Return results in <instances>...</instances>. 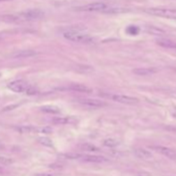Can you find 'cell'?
I'll return each mask as SVG.
<instances>
[{
	"label": "cell",
	"mask_w": 176,
	"mask_h": 176,
	"mask_svg": "<svg viewBox=\"0 0 176 176\" xmlns=\"http://www.w3.org/2000/svg\"><path fill=\"white\" fill-rule=\"evenodd\" d=\"M111 98L114 102L120 103V104L125 105H135L139 103V100L136 97L129 96V95H123V94H113L111 95Z\"/></svg>",
	"instance_id": "obj_8"
},
{
	"label": "cell",
	"mask_w": 176,
	"mask_h": 176,
	"mask_svg": "<svg viewBox=\"0 0 176 176\" xmlns=\"http://www.w3.org/2000/svg\"><path fill=\"white\" fill-rule=\"evenodd\" d=\"M119 142L117 141L116 139H113V138H109V139H106L104 141V146L106 147H116V146L118 145Z\"/></svg>",
	"instance_id": "obj_20"
},
{
	"label": "cell",
	"mask_w": 176,
	"mask_h": 176,
	"mask_svg": "<svg viewBox=\"0 0 176 176\" xmlns=\"http://www.w3.org/2000/svg\"><path fill=\"white\" fill-rule=\"evenodd\" d=\"M52 121L55 124H71L77 122V119L74 117H56Z\"/></svg>",
	"instance_id": "obj_13"
},
{
	"label": "cell",
	"mask_w": 176,
	"mask_h": 176,
	"mask_svg": "<svg viewBox=\"0 0 176 176\" xmlns=\"http://www.w3.org/2000/svg\"><path fill=\"white\" fill-rule=\"evenodd\" d=\"M37 141L40 142L42 145L47 146V147H53V142L51 141V139H49L47 137H41L37 139Z\"/></svg>",
	"instance_id": "obj_19"
},
{
	"label": "cell",
	"mask_w": 176,
	"mask_h": 176,
	"mask_svg": "<svg viewBox=\"0 0 176 176\" xmlns=\"http://www.w3.org/2000/svg\"><path fill=\"white\" fill-rule=\"evenodd\" d=\"M146 31L148 33H150V34L152 35H164L166 34V32H165L164 30H162V29H160V28L158 27H154V26H148V27L146 28Z\"/></svg>",
	"instance_id": "obj_17"
},
{
	"label": "cell",
	"mask_w": 176,
	"mask_h": 176,
	"mask_svg": "<svg viewBox=\"0 0 176 176\" xmlns=\"http://www.w3.org/2000/svg\"><path fill=\"white\" fill-rule=\"evenodd\" d=\"M81 149L85 151H89V152H96V151L100 150L98 147H96L95 145H92V144H83L81 145Z\"/></svg>",
	"instance_id": "obj_18"
},
{
	"label": "cell",
	"mask_w": 176,
	"mask_h": 176,
	"mask_svg": "<svg viewBox=\"0 0 176 176\" xmlns=\"http://www.w3.org/2000/svg\"><path fill=\"white\" fill-rule=\"evenodd\" d=\"M107 8V5L104 2H93L89 4L82 5V6L76 7V10H81V12H103Z\"/></svg>",
	"instance_id": "obj_5"
},
{
	"label": "cell",
	"mask_w": 176,
	"mask_h": 176,
	"mask_svg": "<svg viewBox=\"0 0 176 176\" xmlns=\"http://www.w3.org/2000/svg\"><path fill=\"white\" fill-rule=\"evenodd\" d=\"M1 172H2V169H1V168H0V173H1Z\"/></svg>",
	"instance_id": "obj_25"
},
{
	"label": "cell",
	"mask_w": 176,
	"mask_h": 176,
	"mask_svg": "<svg viewBox=\"0 0 176 176\" xmlns=\"http://www.w3.org/2000/svg\"><path fill=\"white\" fill-rule=\"evenodd\" d=\"M0 163H1V164H4V165H9L13 163V160L7 159V158H0Z\"/></svg>",
	"instance_id": "obj_23"
},
{
	"label": "cell",
	"mask_w": 176,
	"mask_h": 176,
	"mask_svg": "<svg viewBox=\"0 0 176 176\" xmlns=\"http://www.w3.org/2000/svg\"><path fill=\"white\" fill-rule=\"evenodd\" d=\"M134 153L136 156H138L139 159H142V160H150V159H152V154H151L150 151L146 150L144 148H135Z\"/></svg>",
	"instance_id": "obj_12"
},
{
	"label": "cell",
	"mask_w": 176,
	"mask_h": 176,
	"mask_svg": "<svg viewBox=\"0 0 176 176\" xmlns=\"http://www.w3.org/2000/svg\"><path fill=\"white\" fill-rule=\"evenodd\" d=\"M155 43H156V45H158V46L163 47V48L173 49V50H176V42H173V41H170V40H158Z\"/></svg>",
	"instance_id": "obj_14"
},
{
	"label": "cell",
	"mask_w": 176,
	"mask_h": 176,
	"mask_svg": "<svg viewBox=\"0 0 176 176\" xmlns=\"http://www.w3.org/2000/svg\"><path fill=\"white\" fill-rule=\"evenodd\" d=\"M145 13L152 16L163 17L168 19H176V9L164 8V7H151L145 9Z\"/></svg>",
	"instance_id": "obj_2"
},
{
	"label": "cell",
	"mask_w": 176,
	"mask_h": 176,
	"mask_svg": "<svg viewBox=\"0 0 176 176\" xmlns=\"http://www.w3.org/2000/svg\"><path fill=\"white\" fill-rule=\"evenodd\" d=\"M78 103H80V104L85 107H88V108H92V109L103 108V107L107 106V104L104 101L96 100V98H80L78 101Z\"/></svg>",
	"instance_id": "obj_6"
},
{
	"label": "cell",
	"mask_w": 176,
	"mask_h": 176,
	"mask_svg": "<svg viewBox=\"0 0 176 176\" xmlns=\"http://www.w3.org/2000/svg\"><path fill=\"white\" fill-rule=\"evenodd\" d=\"M0 1H4V0H0Z\"/></svg>",
	"instance_id": "obj_26"
},
{
	"label": "cell",
	"mask_w": 176,
	"mask_h": 176,
	"mask_svg": "<svg viewBox=\"0 0 176 176\" xmlns=\"http://www.w3.org/2000/svg\"><path fill=\"white\" fill-rule=\"evenodd\" d=\"M158 72L156 68L154 67H138V68H134L133 70V73L137 76H142V77H145V76H150L152 74H155Z\"/></svg>",
	"instance_id": "obj_11"
},
{
	"label": "cell",
	"mask_w": 176,
	"mask_h": 176,
	"mask_svg": "<svg viewBox=\"0 0 176 176\" xmlns=\"http://www.w3.org/2000/svg\"><path fill=\"white\" fill-rule=\"evenodd\" d=\"M34 55H36V52L33 50H23V51H18L17 53L13 54L12 56L14 58H27Z\"/></svg>",
	"instance_id": "obj_15"
},
{
	"label": "cell",
	"mask_w": 176,
	"mask_h": 176,
	"mask_svg": "<svg viewBox=\"0 0 176 176\" xmlns=\"http://www.w3.org/2000/svg\"><path fill=\"white\" fill-rule=\"evenodd\" d=\"M82 155L83 154H79V153H66L63 156L65 159H70V160H81Z\"/></svg>",
	"instance_id": "obj_21"
},
{
	"label": "cell",
	"mask_w": 176,
	"mask_h": 176,
	"mask_svg": "<svg viewBox=\"0 0 176 176\" xmlns=\"http://www.w3.org/2000/svg\"><path fill=\"white\" fill-rule=\"evenodd\" d=\"M151 149L159 152L160 154L164 155L166 158L171 159V160H176V150L167 147V146H151Z\"/></svg>",
	"instance_id": "obj_7"
},
{
	"label": "cell",
	"mask_w": 176,
	"mask_h": 176,
	"mask_svg": "<svg viewBox=\"0 0 176 176\" xmlns=\"http://www.w3.org/2000/svg\"><path fill=\"white\" fill-rule=\"evenodd\" d=\"M82 162L85 163H95V164H100V163H106L107 159L103 155H97V154H85L82 155L81 160Z\"/></svg>",
	"instance_id": "obj_9"
},
{
	"label": "cell",
	"mask_w": 176,
	"mask_h": 176,
	"mask_svg": "<svg viewBox=\"0 0 176 176\" xmlns=\"http://www.w3.org/2000/svg\"><path fill=\"white\" fill-rule=\"evenodd\" d=\"M7 87L8 89H10L12 91L17 93H22L25 92L29 89L30 85L27 83V82L23 81V80H16V81H13L10 83L7 84Z\"/></svg>",
	"instance_id": "obj_4"
},
{
	"label": "cell",
	"mask_w": 176,
	"mask_h": 176,
	"mask_svg": "<svg viewBox=\"0 0 176 176\" xmlns=\"http://www.w3.org/2000/svg\"><path fill=\"white\" fill-rule=\"evenodd\" d=\"M175 71H176V70H175Z\"/></svg>",
	"instance_id": "obj_27"
},
{
	"label": "cell",
	"mask_w": 176,
	"mask_h": 176,
	"mask_svg": "<svg viewBox=\"0 0 176 176\" xmlns=\"http://www.w3.org/2000/svg\"><path fill=\"white\" fill-rule=\"evenodd\" d=\"M34 176H59V174H56V173H38V174H35Z\"/></svg>",
	"instance_id": "obj_24"
},
{
	"label": "cell",
	"mask_w": 176,
	"mask_h": 176,
	"mask_svg": "<svg viewBox=\"0 0 176 176\" xmlns=\"http://www.w3.org/2000/svg\"><path fill=\"white\" fill-rule=\"evenodd\" d=\"M40 110L44 113L48 114H58L60 113V109L56 106H52V105H46V106H42Z\"/></svg>",
	"instance_id": "obj_16"
},
{
	"label": "cell",
	"mask_w": 176,
	"mask_h": 176,
	"mask_svg": "<svg viewBox=\"0 0 176 176\" xmlns=\"http://www.w3.org/2000/svg\"><path fill=\"white\" fill-rule=\"evenodd\" d=\"M44 12H42L41 9H28L26 12L20 14V16L18 17L19 20H22V21H33V20H38V19H42L44 17Z\"/></svg>",
	"instance_id": "obj_3"
},
{
	"label": "cell",
	"mask_w": 176,
	"mask_h": 176,
	"mask_svg": "<svg viewBox=\"0 0 176 176\" xmlns=\"http://www.w3.org/2000/svg\"><path fill=\"white\" fill-rule=\"evenodd\" d=\"M63 37L66 38L67 41H71V42L74 43H79V44H92L94 42V38L92 36L85 33L80 32L79 30L77 29H71V30H67L63 32Z\"/></svg>",
	"instance_id": "obj_1"
},
{
	"label": "cell",
	"mask_w": 176,
	"mask_h": 176,
	"mask_svg": "<svg viewBox=\"0 0 176 176\" xmlns=\"http://www.w3.org/2000/svg\"><path fill=\"white\" fill-rule=\"evenodd\" d=\"M126 31H128L129 34L131 35H137L138 34V32H139V28L137 27V26L135 25H131L128 27V29H126Z\"/></svg>",
	"instance_id": "obj_22"
},
{
	"label": "cell",
	"mask_w": 176,
	"mask_h": 176,
	"mask_svg": "<svg viewBox=\"0 0 176 176\" xmlns=\"http://www.w3.org/2000/svg\"><path fill=\"white\" fill-rule=\"evenodd\" d=\"M67 90L75 91V92H81V93H91L92 89L88 86L84 85V84H71L70 86H67Z\"/></svg>",
	"instance_id": "obj_10"
}]
</instances>
